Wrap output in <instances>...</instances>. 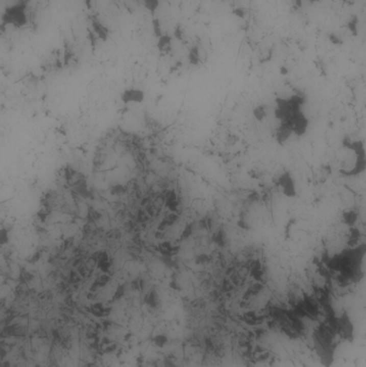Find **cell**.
Segmentation results:
<instances>
[{
  "instance_id": "cell-10",
  "label": "cell",
  "mask_w": 366,
  "mask_h": 367,
  "mask_svg": "<svg viewBox=\"0 0 366 367\" xmlns=\"http://www.w3.org/2000/svg\"><path fill=\"white\" fill-rule=\"evenodd\" d=\"M162 198L164 200L165 206L168 207L172 213H176L177 209H179V206H180L179 197H177L176 191L175 190H165L162 193Z\"/></svg>"
},
{
  "instance_id": "cell-27",
  "label": "cell",
  "mask_w": 366,
  "mask_h": 367,
  "mask_svg": "<svg viewBox=\"0 0 366 367\" xmlns=\"http://www.w3.org/2000/svg\"><path fill=\"white\" fill-rule=\"evenodd\" d=\"M161 260H162V263H164L166 266L170 267V268L177 267L176 261L173 259V257H162Z\"/></svg>"
},
{
  "instance_id": "cell-29",
  "label": "cell",
  "mask_w": 366,
  "mask_h": 367,
  "mask_svg": "<svg viewBox=\"0 0 366 367\" xmlns=\"http://www.w3.org/2000/svg\"><path fill=\"white\" fill-rule=\"evenodd\" d=\"M9 242V232L7 231L6 228H3L0 230V244L6 245Z\"/></svg>"
},
{
  "instance_id": "cell-15",
  "label": "cell",
  "mask_w": 366,
  "mask_h": 367,
  "mask_svg": "<svg viewBox=\"0 0 366 367\" xmlns=\"http://www.w3.org/2000/svg\"><path fill=\"white\" fill-rule=\"evenodd\" d=\"M188 61L191 66H198L200 65L201 62V54H200V48L198 45H194L190 48L189 53H188Z\"/></svg>"
},
{
  "instance_id": "cell-1",
  "label": "cell",
  "mask_w": 366,
  "mask_h": 367,
  "mask_svg": "<svg viewBox=\"0 0 366 367\" xmlns=\"http://www.w3.org/2000/svg\"><path fill=\"white\" fill-rule=\"evenodd\" d=\"M275 138L285 143L291 138H300L307 132L309 120L305 113V98L300 95L279 97L276 99Z\"/></svg>"
},
{
  "instance_id": "cell-24",
  "label": "cell",
  "mask_w": 366,
  "mask_h": 367,
  "mask_svg": "<svg viewBox=\"0 0 366 367\" xmlns=\"http://www.w3.org/2000/svg\"><path fill=\"white\" fill-rule=\"evenodd\" d=\"M153 30H154V35L157 39L160 38L163 35L162 30H161V25H160V22L158 18H153Z\"/></svg>"
},
{
  "instance_id": "cell-35",
  "label": "cell",
  "mask_w": 366,
  "mask_h": 367,
  "mask_svg": "<svg viewBox=\"0 0 366 367\" xmlns=\"http://www.w3.org/2000/svg\"><path fill=\"white\" fill-rule=\"evenodd\" d=\"M174 36L177 40H181V41H185V35L183 34L182 31V28L181 27H177L174 31Z\"/></svg>"
},
{
  "instance_id": "cell-13",
  "label": "cell",
  "mask_w": 366,
  "mask_h": 367,
  "mask_svg": "<svg viewBox=\"0 0 366 367\" xmlns=\"http://www.w3.org/2000/svg\"><path fill=\"white\" fill-rule=\"evenodd\" d=\"M92 27V33L95 34L99 39L107 41L109 38V29L104 26L98 19H92L91 22Z\"/></svg>"
},
{
  "instance_id": "cell-30",
  "label": "cell",
  "mask_w": 366,
  "mask_h": 367,
  "mask_svg": "<svg viewBox=\"0 0 366 367\" xmlns=\"http://www.w3.org/2000/svg\"><path fill=\"white\" fill-rule=\"evenodd\" d=\"M34 278V276L33 275H31L30 274V273H28V272H26V271H22V272H20V275H19V280L20 281H22V282H24V284H26V282H28V281H30L31 279H33Z\"/></svg>"
},
{
  "instance_id": "cell-14",
  "label": "cell",
  "mask_w": 366,
  "mask_h": 367,
  "mask_svg": "<svg viewBox=\"0 0 366 367\" xmlns=\"http://www.w3.org/2000/svg\"><path fill=\"white\" fill-rule=\"evenodd\" d=\"M177 220H179V215H177L176 213H171L169 215H166L162 219V222L159 224L158 231H164L165 229L174 226L177 223Z\"/></svg>"
},
{
  "instance_id": "cell-7",
  "label": "cell",
  "mask_w": 366,
  "mask_h": 367,
  "mask_svg": "<svg viewBox=\"0 0 366 367\" xmlns=\"http://www.w3.org/2000/svg\"><path fill=\"white\" fill-rule=\"evenodd\" d=\"M120 99L125 104L142 103L145 99V93L139 88H127L123 91Z\"/></svg>"
},
{
  "instance_id": "cell-33",
  "label": "cell",
  "mask_w": 366,
  "mask_h": 367,
  "mask_svg": "<svg viewBox=\"0 0 366 367\" xmlns=\"http://www.w3.org/2000/svg\"><path fill=\"white\" fill-rule=\"evenodd\" d=\"M69 280L72 284H77V282L80 281V276L76 271H71L70 272V276H69Z\"/></svg>"
},
{
  "instance_id": "cell-23",
  "label": "cell",
  "mask_w": 366,
  "mask_h": 367,
  "mask_svg": "<svg viewBox=\"0 0 366 367\" xmlns=\"http://www.w3.org/2000/svg\"><path fill=\"white\" fill-rule=\"evenodd\" d=\"M143 2H144L146 9H148L152 14H154L156 12L157 8H158V6H159V0H143Z\"/></svg>"
},
{
  "instance_id": "cell-26",
  "label": "cell",
  "mask_w": 366,
  "mask_h": 367,
  "mask_svg": "<svg viewBox=\"0 0 366 367\" xmlns=\"http://www.w3.org/2000/svg\"><path fill=\"white\" fill-rule=\"evenodd\" d=\"M77 175V171L73 169V167L71 165H67L65 167V178L69 182L71 181L73 177H75Z\"/></svg>"
},
{
  "instance_id": "cell-6",
  "label": "cell",
  "mask_w": 366,
  "mask_h": 367,
  "mask_svg": "<svg viewBox=\"0 0 366 367\" xmlns=\"http://www.w3.org/2000/svg\"><path fill=\"white\" fill-rule=\"evenodd\" d=\"M336 331H337L338 335H340L344 339L352 341L354 328H353V323L351 322L347 313H344L340 317L337 318Z\"/></svg>"
},
{
  "instance_id": "cell-3",
  "label": "cell",
  "mask_w": 366,
  "mask_h": 367,
  "mask_svg": "<svg viewBox=\"0 0 366 367\" xmlns=\"http://www.w3.org/2000/svg\"><path fill=\"white\" fill-rule=\"evenodd\" d=\"M366 256V245L361 244L354 248L345 249L331 257L329 267L337 274L338 280L358 282L363 277L362 265Z\"/></svg>"
},
{
  "instance_id": "cell-28",
  "label": "cell",
  "mask_w": 366,
  "mask_h": 367,
  "mask_svg": "<svg viewBox=\"0 0 366 367\" xmlns=\"http://www.w3.org/2000/svg\"><path fill=\"white\" fill-rule=\"evenodd\" d=\"M42 253H43V250H42V249H38V250H36L35 253H34V255L31 256V257L28 259V262H29V263H37V262L41 259V257H42Z\"/></svg>"
},
{
  "instance_id": "cell-37",
  "label": "cell",
  "mask_w": 366,
  "mask_h": 367,
  "mask_svg": "<svg viewBox=\"0 0 366 367\" xmlns=\"http://www.w3.org/2000/svg\"><path fill=\"white\" fill-rule=\"evenodd\" d=\"M145 211L148 212V214H149L151 217H154V216H155V212H156V206H155V205H153V204L146 205V207H145Z\"/></svg>"
},
{
  "instance_id": "cell-20",
  "label": "cell",
  "mask_w": 366,
  "mask_h": 367,
  "mask_svg": "<svg viewBox=\"0 0 366 367\" xmlns=\"http://www.w3.org/2000/svg\"><path fill=\"white\" fill-rule=\"evenodd\" d=\"M135 217H137V222L139 224L148 223L150 220V218H151V216L148 214V212H146L145 209H143V208L139 209V211L137 212V216H135Z\"/></svg>"
},
{
  "instance_id": "cell-16",
  "label": "cell",
  "mask_w": 366,
  "mask_h": 367,
  "mask_svg": "<svg viewBox=\"0 0 366 367\" xmlns=\"http://www.w3.org/2000/svg\"><path fill=\"white\" fill-rule=\"evenodd\" d=\"M86 217H87L88 224H96L99 222V220H101L102 215L100 212L97 211V209H95L93 207H89Z\"/></svg>"
},
{
  "instance_id": "cell-34",
  "label": "cell",
  "mask_w": 366,
  "mask_h": 367,
  "mask_svg": "<svg viewBox=\"0 0 366 367\" xmlns=\"http://www.w3.org/2000/svg\"><path fill=\"white\" fill-rule=\"evenodd\" d=\"M124 293H125V285L118 286L116 292H115V295H114V300L120 299V298L124 296Z\"/></svg>"
},
{
  "instance_id": "cell-9",
  "label": "cell",
  "mask_w": 366,
  "mask_h": 367,
  "mask_svg": "<svg viewBox=\"0 0 366 367\" xmlns=\"http://www.w3.org/2000/svg\"><path fill=\"white\" fill-rule=\"evenodd\" d=\"M280 189L284 191V193L288 197H294L296 195V186H295V182L292 178L290 177L289 174H282L279 177L278 184Z\"/></svg>"
},
{
  "instance_id": "cell-36",
  "label": "cell",
  "mask_w": 366,
  "mask_h": 367,
  "mask_svg": "<svg viewBox=\"0 0 366 367\" xmlns=\"http://www.w3.org/2000/svg\"><path fill=\"white\" fill-rule=\"evenodd\" d=\"M107 236H108L109 238H112V239H116V238H119V237H120V232L118 231V230L114 229V230H112V231H110V232L107 233Z\"/></svg>"
},
{
  "instance_id": "cell-19",
  "label": "cell",
  "mask_w": 366,
  "mask_h": 367,
  "mask_svg": "<svg viewBox=\"0 0 366 367\" xmlns=\"http://www.w3.org/2000/svg\"><path fill=\"white\" fill-rule=\"evenodd\" d=\"M110 281V276L109 275H107V274H104V275H102V276H100L95 282H93V284H92V287H91V290H93V289H97V288H101V287H104V286H106L107 284H108V282Z\"/></svg>"
},
{
  "instance_id": "cell-39",
  "label": "cell",
  "mask_w": 366,
  "mask_h": 367,
  "mask_svg": "<svg viewBox=\"0 0 366 367\" xmlns=\"http://www.w3.org/2000/svg\"><path fill=\"white\" fill-rule=\"evenodd\" d=\"M305 2H309V3H318V2H321V0H305Z\"/></svg>"
},
{
  "instance_id": "cell-2",
  "label": "cell",
  "mask_w": 366,
  "mask_h": 367,
  "mask_svg": "<svg viewBox=\"0 0 366 367\" xmlns=\"http://www.w3.org/2000/svg\"><path fill=\"white\" fill-rule=\"evenodd\" d=\"M337 173L347 178L361 176L366 172V146L362 140L344 138L335 156Z\"/></svg>"
},
{
  "instance_id": "cell-4",
  "label": "cell",
  "mask_w": 366,
  "mask_h": 367,
  "mask_svg": "<svg viewBox=\"0 0 366 367\" xmlns=\"http://www.w3.org/2000/svg\"><path fill=\"white\" fill-rule=\"evenodd\" d=\"M333 335L326 327L319 328L313 334V345L323 367H332L334 363L335 347L333 344Z\"/></svg>"
},
{
  "instance_id": "cell-12",
  "label": "cell",
  "mask_w": 366,
  "mask_h": 367,
  "mask_svg": "<svg viewBox=\"0 0 366 367\" xmlns=\"http://www.w3.org/2000/svg\"><path fill=\"white\" fill-rule=\"evenodd\" d=\"M157 48L161 55H168L172 51V37L163 34L157 41Z\"/></svg>"
},
{
  "instance_id": "cell-5",
  "label": "cell",
  "mask_w": 366,
  "mask_h": 367,
  "mask_svg": "<svg viewBox=\"0 0 366 367\" xmlns=\"http://www.w3.org/2000/svg\"><path fill=\"white\" fill-rule=\"evenodd\" d=\"M4 23L7 25H12L14 27H23L27 24L26 5L16 4L12 7L6 9L3 16Z\"/></svg>"
},
{
  "instance_id": "cell-40",
  "label": "cell",
  "mask_w": 366,
  "mask_h": 367,
  "mask_svg": "<svg viewBox=\"0 0 366 367\" xmlns=\"http://www.w3.org/2000/svg\"><path fill=\"white\" fill-rule=\"evenodd\" d=\"M222 2H227V0H222Z\"/></svg>"
},
{
  "instance_id": "cell-38",
  "label": "cell",
  "mask_w": 366,
  "mask_h": 367,
  "mask_svg": "<svg viewBox=\"0 0 366 367\" xmlns=\"http://www.w3.org/2000/svg\"><path fill=\"white\" fill-rule=\"evenodd\" d=\"M126 228H127V230H128L129 232H131V231H133V230L135 229V224L132 223V222H129V223H127Z\"/></svg>"
},
{
  "instance_id": "cell-11",
  "label": "cell",
  "mask_w": 366,
  "mask_h": 367,
  "mask_svg": "<svg viewBox=\"0 0 366 367\" xmlns=\"http://www.w3.org/2000/svg\"><path fill=\"white\" fill-rule=\"evenodd\" d=\"M181 247L179 245H173L169 240H163L158 246L157 250L159 251L162 257H175L180 253Z\"/></svg>"
},
{
  "instance_id": "cell-25",
  "label": "cell",
  "mask_w": 366,
  "mask_h": 367,
  "mask_svg": "<svg viewBox=\"0 0 366 367\" xmlns=\"http://www.w3.org/2000/svg\"><path fill=\"white\" fill-rule=\"evenodd\" d=\"M211 261V257L206 255V254H199L198 256H196L194 258V263L198 265H202V264H206L208 262Z\"/></svg>"
},
{
  "instance_id": "cell-31",
  "label": "cell",
  "mask_w": 366,
  "mask_h": 367,
  "mask_svg": "<svg viewBox=\"0 0 366 367\" xmlns=\"http://www.w3.org/2000/svg\"><path fill=\"white\" fill-rule=\"evenodd\" d=\"M132 288L134 290H142L144 288V280L140 277H138L137 279H134L132 281Z\"/></svg>"
},
{
  "instance_id": "cell-32",
  "label": "cell",
  "mask_w": 366,
  "mask_h": 367,
  "mask_svg": "<svg viewBox=\"0 0 366 367\" xmlns=\"http://www.w3.org/2000/svg\"><path fill=\"white\" fill-rule=\"evenodd\" d=\"M47 209H48V208L43 207V208H41L40 211H39V213H38V217H39V219L41 220V222H45L46 218H47V217H48V215L51 214V212H50V211H47Z\"/></svg>"
},
{
  "instance_id": "cell-17",
  "label": "cell",
  "mask_w": 366,
  "mask_h": 367,
  "mask_svg": "<svg viewBox=\"0 0 366 367\" xmlns=\"http://www.w3.org/2000/svg\"><path fill=\"white\" fill-rule=\"evenodd\" d=\"M109 191L112 195H123L127 192V187L123 184H113L110 186Z\"/></svg>"
},
{
  "instance_id": "cell-22",
  "label": "cell",
  "mask_w": 366,
  "mask_h": 367,
  "mask_svg": "<svg viewBox=\"0 0 366 367\" xmlns=\"http://www.w3.org/2000/svg\"><path fill=\"white\" fill-rule=\"evenodd\" d=\"M199 229L201 230H211L212 229V219L210 217H203L198 223Z\"/></svg>"
},
{
  "instance_id": "cell-18",
  "label": "cell",
  "mask_w": 366,
  "mask_h": 367,
  "mask_svg": "<svg viewBox=\"0 0 366 367\" xmlns=\"http://www.w3.org/2000/svg\"><path fill=\"white\" fill-rule=\"evenodd\" d=\"M194 224H187L185 227H184V229H183V231H182V234H181V236H180V240H185V239H187V238H189L191 235H192V233H193V229H194Z\"/></svg>"
},
{
  "instance_id": "cell-21",
  "label": "cell",
  "mask_w": 366,
  "mask_h": 367,
  "mask_svg": "<svg viewBox=\"0 0 366 367\" xmlns=\"http://www.w3.org/2000/svg\"><path fill=\"white\" fill-rule=\"evenodd\" d=\"M213 242L218 246H224L226 242V235L224 231H218L213 235Z\"/></svg>"
},
{
  "instance_id": "cell-8",
  "label": "cell",
  "mask_w": 366,
  "mask_h": 367,
  "mask_svg": "<svg viewBox=\"0 0 366 367\" xmlns=\"http://www.w3.org/2000/svg\"><path fill=\"white\" fill-rule=\"evenodd\" d=\"M91 259L97 262L98 267L103 273H108L110 271V268L112 266V262H111L110 256L107 251H103V250L96 251V253L91 256Z\"/></svg>"
}]
</instances>
